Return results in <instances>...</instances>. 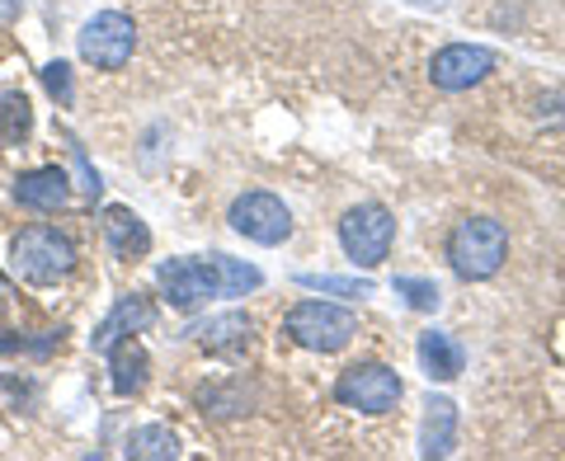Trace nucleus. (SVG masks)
<instances>
[{
  "label": "nucleus",
  "instance_id": "1",
  "mask_svg": "<svg viewBox=\"0 0 565 461\" xmlns=\"http://www.w3.org/2000/svg\"><path fill=\"white\" fill-rule=\"evenodd\" d=\"M509 259V230L494 217H467L452 226L448 236V264L457 278L467 282H486L504 269Z\"/></svg>",
  "mask_w": 565,
  "mask_h": 461
},
{
  "label": "nucleus",
  "instance_id": "2",
  "mask_svg": "<svg viewBox=\"0 0 565 461\" xmlns=\"http://www.w3.org/2000/svg\"><path fill=\"white\" fill-rule=\"evenodd\" d=\"M10 264L24 282H62L71 269H76V245H71L57 226H24L20 236L10 240Z\"/></svg>",
  "mask_w": 565,
  "mask_h": 461
},
{
  "label": "nucleus",
  "instance_id": "3",
  "mask_svg": "<svg viewBox=\"0 0 565 461\" xmlns=\"http://www.w3.org/2000/svg\"><path fill=\"white\" fill-rule=\"evenodd\" d=\"M282 334L307 353H340L359 334V315L349 307H330V301H297L282 315Z\"/></svg>",
  "mask_w": 565,
  "mask_h": 461
},
{
  "label": "nucleus",
  "instance_id": "4",
  "mask_svg": "<svg viewBox=\"0 0 565 461\" xmlns=\"http://www.w3.org/2000/svg\"><path fill=\"white\" fill-rule=\"evenodd\" d=\"M340 245L353 269H377L396 245V217L382 203H359L340 217Z\"/></svg>",
  "mask_w": 565,
  "mask_h": 461
},
{
  "label": "nucleus",
  "instance_id": "5",
  "mask_svg": "<svg viewBox=\"0 0 565 461\" xmlns=\"http://www.w3.org/2000/svg\"><path fill=\"white\" fill-rule=\"evenodd\" d=\"M405 396V386L392 367L382 363H359V367H344L340 382H334V400L344 405V410H359V415H386L396 410Z\"/></svg>",
  "mask_w": 565,
  "mask_h": 461
},
{
  "label": "nucleus",
  "instance_id": "6",
  "mask_svg": "<svg viewBox=\"0 0 565 461\" xmlns=\"http://www.w3.org/2000/svg\"><path fill=\"white\" fill-rule=\"evenodd\" d=\"M76 47H81V62H90L99 71H118V66H128V57H132L137 29H132L128 14L104 10L76 33Z\"/></svg>",
  "mask_w": 565,
  "mask_h": 461
},
{
  "label": "nucleus",
  "instance_id": "7",
  "mask_svg": "<svg viewBox=\"0 0 565 461\" xmlns=\"http://www.w3.org/2000/svg\"><path fill=\"white\" fill-rule=\"evenodd\" d=\"M156 282H161V292L174 311H199L212 297H222L217 264L212 259H166L156 269Z\"/></svg>",
  "mask_w": 565,
  "mask_h": 461
},
{
  "label": "nucleus",
  "instance_id": "8",
  "mask_svg": "<svg viewBox=\"0 0 565 461\" xmlns=\"http://www.w3.org/2000/svg\"><path fill=\"white\" fill-rule=\"evenodd\" d=\"M232 226H236V236L255 240V245H282L292 236V212L282 199H274V193L250 189L232 203Z\"/></svg>",
  "mask_w": 565,
  "mask_h": 461
},
{
  "label": "nucleus",
  "instance_id": "9",
  "mask_svg": "<svg viewBox=\"0 0 565 461\" xmlns=\"http://www.w3.org/2000/svg\"><path fill=\"white\" fill-rule=\"evenodd\" d=\"M494 71V52L490 47H471V43H448L444 52H434L429 62V81L438 90H471V85H481L486 76Z\"/></svg>",
  "mask_w": 565,
  "mask_h": 461
},
{
  "label": "nucleus",
  "instance_id": "10",
  "mask_svg": "<svg viewBox=\"0 0 565 461\" xmlns=\"http://www.w3.org/2000/svg\"><path fill=\"white\" fill-rule=\"evenodd\" d=\"M151 325H156V307H151L147 297H137V292L132 297H118V307L104 315L99 330L90 334V349L95 353H109L118 340H132V334L151 330Z\"/></svg>",
  "mask_w": 565,
  "mask_h": 461
},
{
  "label": "nucleus",
  "instance_id": "11",
  "mask_svg": "<svg viewBox=\"0 0 565 461\" xmlns=\"http://www.w3.org/2000/svg\"><path fill=\"white\" fill-rule=\"evenodd\" d=\"M66 199H71V180L57 165L24 170L20 180H14V203L29 212H57V207H66Z\"/></svg>",
  "mask_w": 565,
  "mask_h": 461
},
{
  "label": "nucleus",
  "instance_id": "12",
  "mask_svg": "<svg viewBox=\"0 0 565 461\" xmlns=\"http://www.w3.org/2000/svg\"><path fill=\"white\" fill-rule=\"evenodd\" d=\"M104 240H109V250H114L118 259H141V255L151 250L147 222H141L132 207H122V203L104 207Z\"/></svg>",
  "mask_w": 565,
  "mask_h": 461
},
{
  "label": "nucleus",
  "instance_id": "13",
  "mask_svg": "<svg viewBox=\"0 0 565 461\" xmlns=\"http://www.w3.org/2000/svg\"><path fill=\"white\" fill-rule=\"evenodd\" d=\"M457 452V405L448 396H429L424 405V433H419V457H452Z\"/></svg>",
  "mask_w": 565,
  "mask_h": 461
},
{
  "label": "nucleus",
  "instance_id": "14",
  "mask_svg": "<svg viewBox=\"0 0 565 461\" xmlns=\"http://www.w3.org/2000/svg\"><path fill=\"white\" fill-rule=\"evenodd\" d=\"M419 363H424V377L429 382H457L467 367V353L448 330H424L419 334Z\"/></svg>",
  "mask_w": 565,
  "mask_h": 461
},
{
  "label": "nucleus",
  "instance_id": "15",
  "mask_svg": "<svg viewBox=\"0 0 565 461\" xmlns=\"http://www.w3.org/2000/svg\"><path fill=\"white\" fill-rule=\"evenodd\" d=\"M147 377H151L147 349H141L137 340H118L109 349V382H114V392L118 396H137L141 386H147Z\"/></svg>",
  "mask_w": 565,
  "mask_h": 461
},
{
  "label": "nucleus",
  "instance_id": "16",
  "mask_svg": "<svg viewBox=\"0 0 565 461\" xmlns=\"http://www.w3.org/2000/svg\"><path fill=\"white\" fill-rule=\"evenodd\" d=\"M250 315L245 311H226V315H212V321L203 330H193L199 334V344L207 353H241L245 344H250Z\"/></svg>",
  "mask_w": 565,
  "mask_h": 461
},
{
  "label": "nucleus",
  "instance_id": "17",
  "mask_svg": "<svg viewBox=\"0 0 565 461\" xmlns=\"http://www.w3.org/2000/svg\"><path fill=\"white\" fill-rule=\"evenodd\" d=\"M128 457L132 461H170V457H180V438H174L166 424H147V429H137L128 438Z\"/></svg>",
  "mask_w": 565,
  "mask_h": 461
},
{
  "label": "nucleus",
  "instance_id": "18",
  "mask_svg": "<svg viewBox=\"0 0 565 461\" xmlns=\"http://www.w3.org/2000/svg\"><path fill=\"white\" fill-rule=\"evenodd\" d=\"M29 132H33V109H29V99H24L20 90L0 95V141H6V147H20Z\"/></svg>",
  "mask_w": 565,
  "mask_h": 461
},
{
  "label": "nucleus",
  "instance_id": "19",
  "mask_svg": "<svg viewBox=\"0 0 565 461\" xmlns=\"http://www.w3.org/2000/svg\"><path fill=\"white\" fill-rule=\"evenodd\" d=\"M212 264H217L222 297H245V292H255L264 282V274L255 269V264H241V259H226V255H212Z\"/></svg>",
  "mask_w": 565,
  "mask_h": 461
},
{
  "label": "nucleus",
  "instance_id": "20",
  "mask_svg": "<svg viewBox=\"0 0 565 461\" xmlns=\"http://www.w3.org/2000/svg\"><path fill=\"white\" fill-rule=\"evenodd\" d=\"M307 292H326V297H373L367 278H340V274H302L297 278Z\"/></svg>",
  "mask_w": 565,
  "mask_h": 461
},
{
  "label": "nucleus",
  "instance_id": "21",
  "mask_svg": "<svg viewBox=\"0 0 565 461\" xmlns=\"http://www.w3.org/2000/svg\"><path fill=\"white\" fill-rule=\"evenodd\" d=\"M392 288H396V297H405V307H415V311H438V301H444L434 278H405L401 274Z\"/></svg>",
  "mask_w": 565,
  "mask_h": 461
},
{
  "label": "nucleus",
  "instance_id": "22",
  "mask_svg": "<svg viewBox=\"0 0 565 461\" xmlns=\"http://www.w3.org/2000/svg\"><path fill=\"white\" fill-rule=\"evenodd\" d=\"M199 405L212 415H222V419H232V415H245V405H250V396H236V392H222V386H207V392H199Z\"/></svg>",
  "mask_w": 565,
  "mask_h": 461
},
{
  "label": "nucleus",
  "instance_id": "23",
  "mask_svg": "<svg viewBox=\"0 0 565 461\" xmlns=\"http://www.w3.org/2000/svg\"><path fill=\"white\" fill-rule=\"evenodd\" d=\"M43 85H47V90L57 95L62 104H71V95H76V90H71V66H66V62H47V66H43Z\"/></svg>",
  "mask_w": 565,
  "mask_h": 461
},
{
  "label": "nucleus",
  "instance_id": "24",
  "mask_svg": "<svg viewBox=\"0 0 565 461\" xmlns=\"http://www.w3.org/2000/svg\"><path fill=\"white\" fill-rule=\"evenodd\" d=\"M76 170H81V180H85L81 189L90 193V199H99V189H104V184H99V174H95L90 165H85V151H81V147H76Z\"/></svg>",
  "mask_w": 565,
  "mask_h": 461
},
{
  "label": "nucleus",
  "instance_id": "25",
  "mask_svg": "<svg viewBox=\"0 0 565 461\" xmlns=\"http://www.w3.org/2000/svg\"><path fill=\"white\" fill-rule=\"evenodd\" d=\"M20 349H29L20 334H10V330H0V358H6V353H20Z\"/></svg>",
  "mask_w": 565,
  "mask_h": 461
},
{
  "label": "nucleus",
  "instance_id": "26",
  "mask_svg": "<svg viewBox=\"0 0 565 461\" xmlns=\"http://www.w3.org/2000/svg\"><path fill=\"white\" fill-rule=\"evenodd\" d=\"M20 10H24V0H0V24L20 20Z\"/></svg>",
  "mask_w": 565,
  "mask_h": 461
},
{
  "label": "nucleus",
  "instance_id": "27",
  "mask_svg": "<svg viewBox=\"0 0 565 461\" xmlns=\"http://www.w3.org/2000/svg\"><path fill=\"white\" fill-rule=\"evenodd\" d=\"M0 297H10V278L6 274H0Z\"/></svg>",
  "mask_w": 565,
  "mask_h": 461
}]
</instances>
